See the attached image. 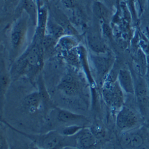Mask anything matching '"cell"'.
<instances>
[{
	"mask_svg": "<svg viewBox=\"0 0 149 149\" xmlns=\"http://www.w3.org/2000/svg\"><path fill=\"white\" fill-rule=\"evenodd\" d=\"M94 5V9L96 16L100 19H107L110 16V11L107 7L100 1H95Z\"/></svg>",
	"mask_w": 149,
	"mask_h": 149,
	"instance_id": "cell-16",
	"label": "cell"
},
{
	"mask_svg": "<svg viewBox=\"0 0 149 149\" xmlns=\"http://www.w3.org/2000/svg\"><path fill=\"white\" fill-rule=\"evenodd\" d=\"M102 92L104 101L110 107L119 110L123 106L124 92L117 79L107 78L104 82Z\"/></svg>",
	"mask_w": 149,
	"mask_h": 149,
	"instance_id": "cell-3",
	"label": "cell"
},
{
	"mask_svg": "<svg viewBox=\"0 0 149 149\" xmlns=\"http://www.w3.org/2000/svg\"><path fill=\"white\" fill-rule=\"evenodd\" d=\"M37 7H41L44 6H46L47 3H48V0H34Z\"/></svg>",
	"mask_w": 149,
	"mask_h": 149,
	"instance_id": "cell-20",
	"label": "cell"
},
{
	"mask_svg": "<svg viewBox=\"0 0 149 149\" xmlns=\"http://www.w3.org/2000/svg\"><path fill=\"white\" fill-rule=\"evenodd\" d=\"M79 84L71 73H68L61 78L57 88L69 96H73L79 91Z\"/></svg>",
	"mask_w": 149,
	"mask_h": 149,
	"instance_id": "cell-9",
	"label": "cell"
},
{
	"mask_svg": "<svg viewBox=\"0 0 149 149\" xmlns=\"http://www.w3.org/2000/svg\"><path fill=\"white\" fill-rule=\"evenodd\" d=\"M38 85H39L38 86V87H39L38 92L41 97L42 103L44 104V106H47V107L49 106V104L51 103V101H50V99H49V95L48 94L47 91L45 89L43 81L41 78L39 79Z\"/></svg>",
	"mask_w": 149,
	"mask_h": 149,
	"instance_id": "cell-17",
	"label": "cell"
},
{
	"mask_svg": "<svg viewBox=\"0 0 149 149\" xmlns=\"http://www.w3.org/2000/svg\"><path fill=\"white\" fill-rule=\"evenodd\" d=\"M58 43L61 49L68 52L76 47L77 42L71 36H61Z\"/></svg>",
	"mask_w": 149,
	"mask_h": 149,
	"instance_id": "cell-14",
	"label": "cell"
},
{
	"mask_svg": "<svg viewBox=\"0 0 149 149\" xmlns=\"http://www.w3.org/2000/svg\"><path fill=\"white\" fill-rule=\"evenodd\" d=\"M140 118L131 109L123 106L119 110L116 118V125L121 131L127 132L137 128L140 125Z\"/></svg>",
	"mask_w": 149,
	"mask_h": 149,
	"instance_id": "cell-5",
	"label": "cell"
},
{
	"mask_svg": "<svg viewBox=\"0 0 149 149\" xmlns=\"http://www.w3.org/2000/svg\"><path fill=\"white\" fill-rule=\"evenodd\" d=\"M140 113L143 117L149 116V88L146 80L140 77L135 84V94Z\"/></svg>",
	"mask_w": 149,
	"mask_h": 149,
	"instance_id": "cell-6",
	"label": "cell"
},
{
	"mask_svg": "<svg viewBox=\"0 0 149 149\" xmlns=\"http://www.w3.org/2000/svg\"><path fill=\"white\" fill-rule=\"evenodd\" d=\"M9 78L6 74L1 75V94L3 91H6V88L7 87V85L8 84Z\"/></svg>",
	"mask_w": 149,
	"mask_h": 149,
	"instance_id": "cell-18",
	"label": "cell"
},
{
	"mask_svg": "<svg viewBox=\"0 0 149 149\" xmlns=\"http://www.w3.org/2000/svg\"><path fill=\"white\" fill-rule=\"evenodd\" d=\"M117 80L124 93L135 94V84L131 72L127 69H120L117 75Z\"/></svg>",
	"mask_w": 149,
	"mask_h": 149,
	"instance_id": "cell-10",
	"label": "cell"
},
{
	"mask_svg": "<svg viewBox=\"0 0 149 149\" xmlns=\"http://www.w3.org/2000/svg\"><path fill=\"white\" fill-rule=\"evenodd\" d=\"M74 141L77 147L88 148L93 147L96 144L94 134L90 128H83L77 135H74Z\"/></svg>",
	"mask_w": 149,
	"mask_h": 149,
	"instance_id": "cell-8",
	"label": "cell"
},
{
	"mask_svg": "<svg viewBox=\"0 0 149 149\" xmlns=\"http://www.w3.org/2000/svg\"><path fill=\"white\" fill-rule=\"evenodd\" d=\"M95 1H102V0H95Z\"/></svg>",
	"mask_w": 149,
	"mask_h": 149,
	"instance_id": "cell-21",
	"label": "cell"
},
{
	"mask_svg": "<svg viewBox=\"0 0 149 149\" xmlns=\"http://www.w3.org/2000/svg\"><path fill=\"white\" fill-rule=\"evenodd\" d=\"M11 128H13V130L27 136L37 146V147L40 148L52 149L63 147L66 136L62 135L58 131H52L48 133L41 135H29L12 127Z\"/></svg>",
	"mask_w": 149,
	"mask_h": 149,
	"instance_id": "cell-4",
	"label": "cell"
},
{
	"mask_svg": "<svg viewBox=\"0 0 149 149\" xmlns=\"http://www.w3.org/2000/svg\"><path fill=\"white\" fill-rule=\"evenodd\" d=\"M24 103L31 113H34L36 110H38L41 104H42L41 97L38 91L26 95L24 98Z\"/></svg>",
	"mask_w": 149,
	"mask_h": 149,
	"instance_id": "cell-13",
	"label": "cell"
},
{
	"mask_svg": "<svg viewBox=\"0 0 149 149\" xmlns=\"http://www.w3.org/2000/svg\"><path fill=\"white\" fill-rule=\"evenodd\" d=\"M63 4L68 8H72L75 6L78 0H61Z\"/></svg>",
	"mask_w": 149,
	"mask_h": 149,
	"instance_id": "cell-19",
	"label": "cell"
},
{
	"mask_svg": "<svg viewBox=\"0 0 149 149\" xmlns=\"http://www.w3.org/2000/svg\"><path fill=\"white\" fill-rule=\"evenodd\" d=\"M91 57L98 76L102 78L106 77L114 63L113 57L108 53L98 54Z\"/></svg>",
	"mask_w": 149,
	"mask_h": 149,
	"instance_id": "cell-7",
	"label": "cell"
},
{
	"mask_svg": "<svg viewBox=\"0 0 149 149\" xmlns=\"http://www.w3.org/2000/svg\"><path fill=\"white\" fill-rule=\"evenodd\" d=\"M57 119L58 121L60 122L71 124H78L79 123L83 122L86 120L85 117L82 115L61 109H57Z\"/></svg>",
	"mask_w": 149,
	"mask_h": 149,
	"instance_id": "cell-12",
	"label": "cell"
},
{
	"mask_svg": "<svg viewBox=\"0 0 149 149\" xmlns=\"http://www.w3.org/2000/svg\"><path fill=\"white\" fill-rule=\"evenodd\" d=\"M125 134L121 138V144L127 148H136L140 147L144 143L141 134L132 130L124 132Z\"/></svg>",
	"mask_w": 149,
	"mask_h": 149,
	"instance_id": "cell-11",
	"label": "cell"
},
{
	"mask_svg": "<svg viewBox=\"0 0 149 149\" xmlns=\"http://www.w3.org/2000/svg\"><path fill=\"white\" fill-rule=\"evenodd\" d=\"M28 31V20L25 17H21L14 23L10 33V58L16 60L22 50L25 43Z\"/></svg>",
	"mask_w": 149,
	"mask_h": 149,
	"instance_id": "cell-2",
	"label": "cell"
},
{
	"mask_svg": "<svg viewBox=\"0 0 149 149\" xmlns=\"http://www.w3.org/2000/svg\"><path fill=\"white\" fill-rule=\"evenodd\" d=\"M44 50L42 40L34 36L31 44L15 61L11 70V78L36 75L43 65Z\"/></svg>",
	"mask_w": 149,
	"mask_h": 149,
	"instance_id": "cell-1",
	"label": "cell"
},
{
	"mask_svg": "<svg viewBox=\"0 0 149 149\" xmlns=\"http://www.w3.org/2000/svg\"><path fill=\"white\" fill-rule=\"evenodd\" d=\"M83 128V126H81L78 124H70L61 128L58 131L62 135L66 137H72L77 135Z\"/></svg>",
	"mask_w": 149,
	"mask_h": 149,
	"instance_id": "cell-15",
	"label": "cell"
},
{
	"mask_svg": "<svg viewBox=\"0 0 149 149\" xmlns=\"http://www.w3.org/2000/svg\"><path fill=\"white\" fill-rule=\"evenodd\" d=\"M148 1V2H149V0H148V1Z\"/></svg>",
	"mask_w": 149,
	"mask_h": 149,
	"instance_id": "cell-22",
	"label": "cell"
}]
</instances>
